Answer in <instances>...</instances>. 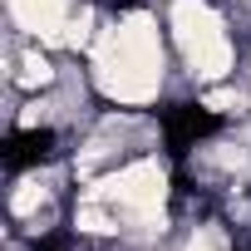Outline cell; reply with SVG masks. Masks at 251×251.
<instances>
[{
  "label": "cell",
  "mask_w": 251,
  "mask_h": 251,
  "mask_svg": "<svg viewBox=\"0 0 251 251\" xmlns=\"http://www.w3.org/2000/svg\"><path fill=\"white\" fill-rule=\"evenodd\" d=\"M89 197H103L123 212V222H153L168 202V168L158 158H138V163H123L118 173H108L103 182L89 187Z\"/></svg>",
  "instance_id": "2"
},
{
  "label": "cell",
  "mask_w": 251,
  "mask_h": 251,
  "mask_svg": "<svg viewBox=\"0 0 251 251\" xmlns=\"http://www.w3.org/2000/svg\"><path fill=\"white\" fill-rule=\"evenodd\" d=\"M10 20L45 45H64L69 20H74V0H10Z\"/></svg>",
  "instance_id": "4"
},
{
  "label": "cell",
  "mask_w": 251,
  "mask_h": 251,
  "mask_svg": "<svg viewBox=\"0 0 251 251\" xmlns=\"http://www.w3.org/2000/svg\"><path fill=\"white\" fill-rule=\"evenodd\" d=\"M168 30H173V40H177L182 59H192L197 50H207V45L226 40V25H222V15L207 5V0H173Z\"/></svg>",
  "instance_id": "3"
},
{
  "label": "cell",
  "mask_w": 251,
  "mask_h": 251,
  "mask_svg": "<svg viewBox=\"0 0 251 251\" xmlns=\"http://www.w3.org/2000/svg\"><path fill=\"white\" fill-rule=\"evenodd\" d=\"M94 84L103 99L143 108L163 94V40L148 15L113 20L94 45Z\"/></svg>",
  "instance_id": "1"
},
{
  "label": "cell",
  "mask_w": 251,
  "mask_h": 251,
  "mask_svg": "<svg viewBox=\"0 0 251 251\" xmlns=\"http://www.w3.org/2000/svg\"><path fill=\"white\" fill-rule=\"evenodd\" d=\"M20 89H30V94H40V89H50L54 84V64L40 54V50H25V59H20V69L10 74Z\"/></svg>",
  "instance_id": "5"
},
{
  "label": "cell",
  "mask_w": 251,
  "mask_h": 251,
  "mask_svg": "<svg viewBox=\"0 0 251 251\" xmlns=\"http://www.w3.org/2000/svg\"><path fill=\"white\" fill-rule=\"evenodd\" d=\"M182 251H226V246H222V236H212V231H197V236H192Z\"/></svg>",
  "instance_id": "7"
},
{
  "label": "cell",
  "mask_w": 251,
  "mask_h": 251,
  "mask_svg": "<svg viewBox=\"0 0 251 251\" xmlns=\"http://www.w3.org/2000/svg\"><path fill=\"white\" fill-rule=\"evenodd\" d=\"M202 103H207L212 113H236V108H241V94H231V89H212Z\"/></svg>",
  "instance_id": "6"
}]
</instances>
